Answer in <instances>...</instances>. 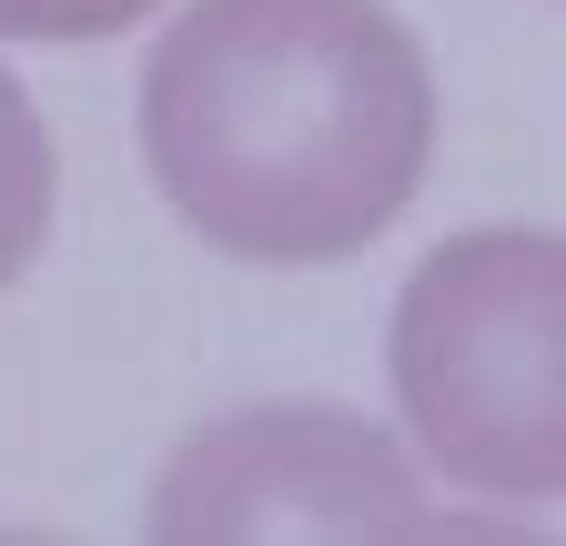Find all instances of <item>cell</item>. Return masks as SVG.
<instances>
[{"label":"cell","mask_w":566,"mask_h":546,"mask_svg":"<svg viewBox=\"0 0 566 546\" xmlns=\"http://www.w3.org/2000/svg\"><path fill=\"white\" fill-rule=\"evenodd\" d=\"M142 172L233 263L365 253L436 162L424 51L375 0H192L142 51Z\"/></svg>","instance_id":"obj_1"},{"label":"cell","mask_w":566,"mask_h":546,"mask_svg":"<svg viewBox=\"0 0 566 546\" xmlns=\"http://www.w3.org/2000/svg\"><path fill=\"white\" fill-rule=\"evenodd\" d=\"M566 243L455 233L436 243L385 324L395 416L424 465L465 496L546 506L566 486Z\"/></svg>","instance_id":"obj_2"},{"label":"cell","mask_w":566,"mask_h":546,"mask_svg":"<svg viewBox=\"0 0 566 546\" xmlns=\"http://www.w3.org/2000/svg\"><path fill=\"white\" fill-rule=\"evenodd\" d=\"M163 546H212V536H436L415 465L395 455L385 426L334 416V405H253V416L202 426L153 506Z\"/></svg>","instance_id":"obj_3"},{"label":"cell","mask_w":566,"mask_h":546,"mask_svg":"<svg viewBox=\"0 0 566 546\" xmlns=\"http://www.w3.org/2000/svg\"><path fill=\"white\" fill-rule=\"evenodd\" d=\"M51 202H61L51 132H41L31 92L0 72V284H21V273H31V253L51 243Z\"/></svg>","instance_id":"obj_4"},{"label":"cell","mask_w":566,"mask_h":546,"mask_svg":"<svg viewBox=\"0 0 566 546\" xmlns=\"http://www.w3.org/2000/svg\"><path fill=\"white\" fill-rule=\"evenodd\" d=\"M163 0H0V41H112Z\"/></svg>","instance_id":"obj_5"}]
</instances>
